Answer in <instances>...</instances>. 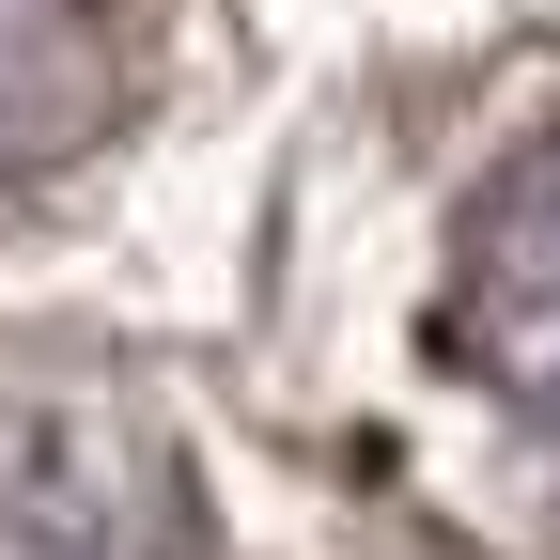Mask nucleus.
Returning <instances> with one entry per match:
<instances>
[{"label":"nucleus","mask_w":560,"mask_h":560,"mask_svg":"<svg viewBox=\"0 0 560 560\" xmlns=\"http://www.w3.org/2000/svg\"><path fill=\"white\" fill-rule=\"evenodd\" d=\"M0 560H202V499L125 405L0 389Z\"/></svg>","instance_id":"obj_1"},{"label":"nucleus","mask_w":560,"mask_h":560,"mask_svg":"<svg viewBox=\"0 0 560 560\" xmlns=\"http://www.w3.org/2000/svg\"><path fill=\"white\" fill-rule=\"evenodd\" d=\"M452 374L514 420V452L560 467V140L482 187L467 265H452Z\"/></svg>","instance_id":"obj_2"},{"label":"nucleus","mask_w":560,"mask_h":560,"mask_svg":"<svg viewBox=\"0 0 560 560\" xmlns=\"http://www.w3.org/2000/svg\"><path fill=\"white\" fill-rule=\"evenodd\" d=\"M125 109V0H0V202Z\"/></svg>","instance_id":"obj_3"}]
</instances>
